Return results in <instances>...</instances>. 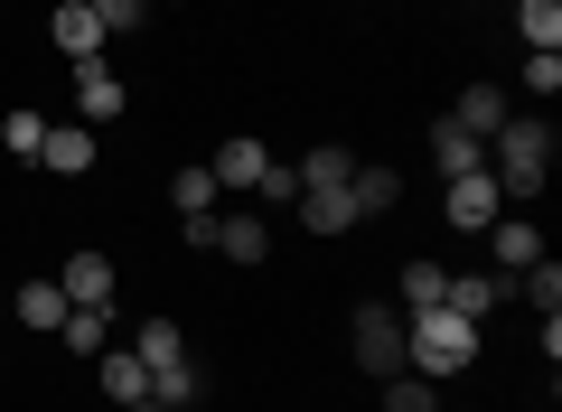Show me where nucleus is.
<instances>
[{
	"label": "nucleus",
	"mask_w": 562,
	"mask_h": 412,
	"mask_svg": "<svg viewBox=\"0 0 562 412\" xmlns=\"http://www.w3.org/2000/svg\"><path fill=\"white\" fill-rule=\"evenodd\" d=\"M47 47H57L66 66H85V57H103L113 38H103V20L85 10V0H57V10H47Z\"/></svg>",
	"instance_id": "obj_9"
},
{
	"label": "nucleus",
	"mask_w": 562,
	"mask_h": 412,
	"mask_svg": "<svg viewBox=\"0 0 562 412\" xmlns=\"http://www.w3.org/2000/svg\"><path fill=\"white\" fill-rule=\"evenodd\" d=\"M441 300H450V272H441V263H403V281H394V310H403V319L441 310Z\"/></svg>",
	"instance_id": "obj_16"
},
{
	"label": "nucleus",
	"mask_w": 562,
	"mask_h": 412,
	"mask_svg": "<svg viewBox=\"0 0 562 412\" xmlns=\"http://www.w3.org/2000/svg\"><path fill=\"white\" fill-rule=\"evenodd\" d=\"M487 178L506 188V207H535V197H543V178H553V122L506 113L497 132H487Z\"/></svg>",
	"instance_id": "obj_1"
},
{
	"label": "nucleus",
	"mask_w": 562,
	"mask_h": 412,
	"mask_svg": "<svg viewBox=\"0 0 562 412\" xmlns=\"http://www.w3.org/2000/svg\"><path fill=\"white\" fill-rule=\"evenodd\" d=\"M122 412H169V403H150V393H140V403H122Z\"/></svg>",
	"instance_id": "obj_32"
},
{
	"label": "nucleus",
	"mask_w": 562,
	"mask_h": 412,
	"mask_svg": "<svg viewBox=\"0 0 562 412\" xmlns=\"http://www.w3.org/2000/svg\"><path fill=\"white\" fill-rule=\"evenodd\" d=\"M403 366L431 375V385L469 375V366H479V319H460V310H422V319H403Z\"/></svg>",
	"instance_id": "obj_2"
},
{
	"label": "nucleus",
	"mask_w": 562,
	"mask_h": 412,
	"mask_svg": "<svg viewBox=\"0 0 562 412\" xmlns=\"http://www.w3.org/2000/svg\"><path fill=\"white\" fill-rule=\"evenodd\" d=\"M347 347H357V366L375 375V385L403 375V310H394V300H366V310L347 319Z\"/></svg>",
	"instance_id": "obj_3"
},
{
	"label": "nucleus",
	"mask_w": 562,
	"mask_h": 412,
	"mask_svg": "<svg viewBox=\"0 0 562 412\" xmlns=\"http://www.w3.org/2000/svg\"><path fill=\"white\" fill-rule=\"evenodd\" d=\"M516 38L535 57H562V0H516Z\"/></svg>",
	"instance_id": "obj_19"
},
{
	"label": "nucleus",
	"mask_w": 562,
	"mask_h": 412,
	"mask_svg": "<svg viewBox=\"0 0 562 412\" xmlns=\"http://www.w3.org/2000/svg\"><path fill=\"white\" fill-rule=\"evenodd\" d=\"M525 94L553 103V94H562V57H535V47H525Z\"/></svg>",
	"instance_id": "obj_31"
},
{
	"label": "nucleus",
	"mask_w": 562,
	"mask_h": 412,
	"mask_svg": "<svg viewBox=\"0 0 562 412\" xmlns=\"http://www.w3.org/2000/svg\"><path fill=\"white\" fill-rule=\"evenodd\" d=\"M38 169H47V178H94V122H47Z\"/></svg>",
	"instance_id": "obj_11"
},
{
	"label": "nucleus",
	"mask_w": 562,
	"mask_h": 412,
	"mask_svg": "<svg viewBox=\"0 0 562 412\" xmlns=\"http://www.w3.org/2000/svg\"><path fill=\"white\" fill-rule=\"evenodd\" d=\"M487 263H497L506 281H516V272H535V263H543V225L525 216V207H506V216L487 225Z\"/></svg>",
	"instance_id": "obj_7"
},
{
	"label": "nucleus",
	"mask_w": 562,
	"mask_h": 412,
	"mask_svg": "<svg viewBox=\"0 0 562 412\" xmlns=\"http://www.w3.org/2000/svg\"><path fill=\"white\" fill-rule=\"evenodd\" d=\"M206 254H225V263H244V272H254V263H272V225H262L254 207H235V216L216 207V225H206Z\"/></svg>",
	"instance_id": "obj_5"
},
{
	"label": "nucleus",
	"mask_w": 562,
	"mask_h": 412,
	"mask_svg": "<svg viewBox=\"0 0 562 412\" xmlns=\"http://www.w3.org/2000/svg\"><path fill=\"white\" fill-rule=\"evenodd\" d=\"M431 169H441V178H469V169H487V141L479 132H460V122H431Z\"/></svg>",
	"instance_id": "obj_13"
},
{
	"label": "nucleus",
	"mask_w": 562,
	"mask_h": 412,
	"mask_svg": "<svg viewBox=\"0 0 562 412\" xmlns=\"http://www.w3.org/2000/svg\"><path fill=\"white\" fill-rule=\"evenodd\" d=\"M57 347L66 356H103V347H113V310H66L57 319Z\"/></svg>",
	"instance_id": "obj_21"
},
{
	"label": "nucleus",
	"mask_w": 562,
	"mask_h": 412,
	"mask_svg": "<svg viewBox=\"0 0 562 412\" xmlns=\"http://www.w3.org/2000/svg\"><path fill=\"white\" fill-rule=\"evenodd\" d=\"M254 197H262V207H301V169H291V159H262Z\"/></svg>",
	"instance_id": "obj_29"
},
{
	"label": "nucleus",
	"mask_w": 562,
	"mask_h": 412,
	"mask_svg": "<svg viewBox=\"0 0 562 412\" xmlns=\"http://www.w3.org/2000/svg\"><path fill=\"white\" fill-rule=\"evenodd\" d=\"M262 159H272V151H262V132H225V141H216V159H206V178H216L225 197H254Z\"/></svg>",
	"instance_id": "obj_10"
},
{
	"label": "nucleus",
	"mask_w": 562,
	"mask_h": 412,
	"mask_svg": "<svg viewBox=\"0 0 562 412\" xmlns=\"http://www.w3.org/2000/svg\"><path fill=\"white\" fill-rule=\"evenodd\" d=\"M150 403H169V412L206 403V366H198V356H169V366H150Z\"/></svg>",
	"instance_id": "obj_15"
},
{
	"label": "nucleus",
	"mask_w": 562,
	"mask_h": 412,
	"mask_svg": "<svg viewBox=\"0 0 562 412\" xmlns=\"http://www.w3.org/2000/svg\"><path fill=\"white\" fill-rule=\"evenodd\" d=\"M10 310H20V329L57 337V319H66V291H57V281H20V291H10Z\"/></svg>",
	"instance_id": "obj_20"
},
{
	"label": "nucleus",
	"mask_w": 562,
	"mask_h": 412,
	"mask_svg": "<svg viewBox=\"0 0 562 412\" xmlns=\"http://www.w3.org/2000/svg\"><path fill=\"white\" fill-rule=\"evenodd\" d=\"M347 197H357V216H384V207H403V169H366V159H357Z\"/></svg>",
	"instance_id": "obj_23"
},
{
	"label": "nucleus",
	"mask_w": 562,
	"mask_h": 412,
	"mask_svg": "<svg viewBox=\"0 0 562 412\" xmlns=\"http://www.w3.org/2000/svg\"><path fill=\"white\" fill-rule=\"evenodd\" d=\"M516 291H525V300H535V319H562V263H553V254H543V263H535V272H516Z\"/></svg>",
	"instance_id": "obj_28"
},
{
	"label": "nucleus",
	"mask_w": 562,
	"mask_h": 412,
	"mask_svg": "<svg viewBox=\"0 0 562 412\" xmlns=\"http://www.w3.org/2000/svg\"><path fill=\"white\" fill-rule=\"evenodd\" d=\"M122 113H132V85H122L103 57H85L76 66V122H94V132H103V122H122Z\"/></svg>",
	"instance_id": "obj_8"
},
{
	"label": "nucleus",
	"mask_w": 562,
	"mask_h": 412,
	"mask_svg": "<svg viewBox=\"0 0 562 412\" xmlns=\"http://www.w3.org/2000/svg\"><path fill=\"white\" fill-rule=\"evenodd\" d=\"M506 216V188L487 169H469V178H441V225L450 235H487V225Z\"/></svg>",
	"instance_id": "obj_4"
},
{
	"label": "nucleus",
	"mask_w": 562,
	"mask_h": 412,
	"mask_svg": "<svg viewBox=\"0 0 562 412\" xmlns=\"http://www.w3.org/2000/svg\"><path fill=\"white\" fill-rule=\"evenodd\" d=\"M169 207H179V225H188V216H216V207H225V188L206 178V159H198V169H169Z\"/></svg>",
	"instance_id": "obj_18"
},
{
	"label": "nucleus",
	"mask_w": 562,
	"mask_h": 412,
	"mask_svg": "<svg viewBox=\"0 0 562 412\" xmlns=\"http://www.w3.org/2000/svg\"><path fill=\"white\" fill-rule=\"evenodd\" d=\"M0 151L20 159V169H38V151H47V113H29V103H20V113L0 122Z\"/></svg>",
	"instance_id": "obj_25"
},
{
	"label": "nucleus",
	"mask_w": 562,
	"mask_h": 412,
	"mask_svg": "<svg viewBox=\"0 0 562 412\" xmlns=\"http://www.w3.org/2000/svg\"><path fill=\"white\" fill-rule=\"evenodd\" d=\"M384 412H441V385H431V375H384Z\"/></svg>",
	"instance_id": "obj_27"
},
{
	"label": "nucleus",
	"mask_w": 562,
	"mask_h": 412,
	"mask_svg": "<svg viewBox=\"0 0 562 412\" xmlns=\"http://www.w3.org/2000/svg\"><path fill=\"white\" fill-rule=\"evenodd\" d=\"M506 113H516V103H506V85H487V76H469V85H460V103H450V122H460V132H479V141L497 132Z\"/></svg>",
	"instance_id": "obj_12"
},
{
	"label": "nucleus",
	"mask_w": 562,
	"mask_h": 412,
	"mask_svg": "<svg viewBox=\"0 0 562 412\" xmlns=\"http://www.w3.org/2000/svg\"><path fill=\"white\" fill-rule=\"evenodd\" d=\"M291 169H301V188H347V178H357V159H347L338 141H310V159H291Z\"/></svg>",
	"instance_id": "obj_24"
},
{
	"label": "nucleus",
	"mask_w": 562,
	"mask_h": 412,
	"mask_svg": "<svg viewBox=\"0 0 562 412\" xmlns=\"http://www.w3.org/2000/svg\"><path fill=\"white\" fill-rule=\"evenodd\" d=\"M94 385L113 393V403H140V393H150V366H140L132 347H103V356H94Z\"/></svg>",
	"instance_id": "obj_17"
},
{
	"label": "nucleus",
	"mask_w": 562,
	"mask_h": 412,
	"mask_svg": "<svg viewBox=\"0 0 562 412\" xmlns=\"http://www.w3.org/2000/svg\"><path fill=\"white\" fill-rule=\"evenodd\" d=\"M291 216H301L310 235H347V225H366V216H357V197H347V188H301V207H291Z\"/></svg>",
	"instance_id": "obj_14"
},
{
	"label": "nucleus",
	"mask_w": 562,
	"mask_h": 412,
	"mask_svg": "<svg viewBox=\"0 0 562 412\" xmlns=\"http://www.w3.org/2000/svg\"><path fill=\"white\" fill-rule=\"evenodd\" d=\"M506 300V272H450V300L441 310H460V319H487Z\"/></svg>",
	"instance_id": "obj_22"
},
{
	"label": "nucleus",
	"mask_w": 562,
	"mask_h": 412,
	"mask_svg": "<svg viewBox=\"0 0 562 412\" xmlns=\"http://www.w3.org/2000/svg\"><path fill=\"white\" fill-rule=\"evenodd\" d=\"M132 356H140V366H169V356H188L179 319H140V329H132Z\"/></svg>",
	"instance_id": "obj_26"
},
{
	"label": "nucleus",
	"mask_w": 562,
	"mask_h": 412,
	"mask_svg": "<svg viewBox=\"0 0 562 412\" xmlns=\"http://www.w3.org/2000/svg\"><path fill=\"white\" fill-rule=\"evenodd\" d=\"M160 0H94V20H103V38H132L140 20H150Z\"/></svg>",
	"instance_id": "obj_30"
},
{
	"label": "nucleus",
	"mask_w": 562,
	"mask_h": 412,
	"mask_svg": "<svg viewBox=\"0 0 562 412\" xmlns=\"http://www.w3.org/2000/svg\"><path fill=\"white\" fill-rule=\"evenodd\" d=\"M169 10H179V0H169Z\"/></svg>",
	"instance_id": "obj_33"
},
{
	"label": "nucleus",
	"mask_w": 562,
	"mask_h": 412,
	"mask_svg": "<svg viewBox=\"0 0 562 412\" xmlns=\"http://www.w3.org/2000/svg\"><path fill=\"white\" fill-rule=\"evenodd\" d=\"M113 254H94V244H85V254H66L57 263V291H66V310H113Z\"/></svg>",
	"instance_id": "obj_6"
}]
</instances>
